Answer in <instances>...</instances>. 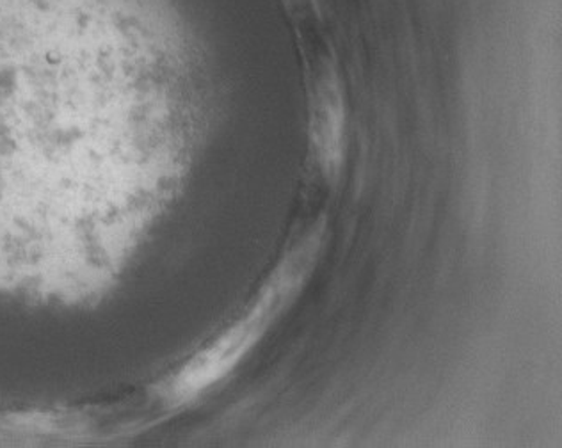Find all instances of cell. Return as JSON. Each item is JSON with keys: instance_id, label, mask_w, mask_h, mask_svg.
I'll list each match as a JSON object with an SVG mask.
<instances>
[{"instance_id": "obj_1", "label": "cell", "mask_w": 562, "mask_h": 448, "mask_svg": "<svg viewBox=\"0 0 562 448\" xmlns=\"http://www.w3.org/2000/svg\"><path fill=\"white\" fill-rule=\"evenodd\" d=\"M321 229L281 261L254 306L211 346L192 356L179 372L159 387V395L171 406H182L220 383L257 346L278 315L289 306L305 283L319 251Z\"/></svg>"}]
</instances>
